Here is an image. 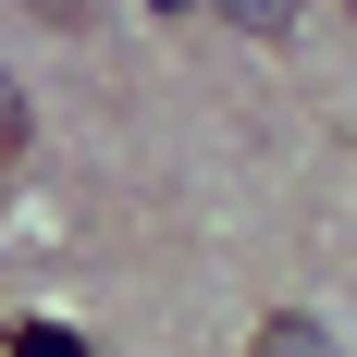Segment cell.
I'll return each instance as SVG.
<instances>
[{"label": "cell", "instance_id": "8992f818", "mask_svg": "<svg viewBox=\"0 0 357 357\" xmlns=\"http://www.w3.org/2000/svg\"><path fill=\"white\" fill-rule=\"evenodd\" d=\"M345 25H357V0H345Z\"/></svg>", "mask_w": 357, "mask_h": 357}, {"label": "cell", "instance_id": "6da1fadb", "mask_svg": "<svg viewBox=\"0 0 357 357\" xmlns=\"http://www.w3.org/2000/svg\"><path fill=\"white\" fill-rule=\"evenodd\" d=\"M247 357H345V345H333V321H321V308H271V321L247 333Z\"/></svg>", "mask_w": 357, "mask_h": 357}, {"label": "cell", "instance_id": "277c9868", "mask_svg": "<svg viewBox=\"0 0 357 357\" xmlns=\"http://www.w3.org/2000/svg\"><path fill=\"white\" fill-rule=\"evenodd\" d=\"M13 357H74V345H62V333H25V321H13Z\"/></svg>", "mask_w": 357, "mask_h": 357}, {"label": "cell", "instance_id": "5b68a950", "mask_svg": "<svg viewBox=\"0 0 357 357\" xmlns=\"http://www.w3.org/2000/svg\"><path fill=\"white\" fill-rule=\"evenodd\" d=\"M148 13H210V0H148Z\"/></svg>", "mask_w": 357, "mask_h": 357}, {"label": "cell", "instance_id": "7a4b0ae2", "mask_svg": "<svg viewBox=\"0 0 357 357\" xmlns=\"http://www.w3.org/2000/svg\"><path fill=\"white\" fill-rule=\"evenodd\" d=\"M210 13H222V25H234V37H284L296 13H308V0H210Z\"/></svg>", "mask_w": 357, "mask_h": 357}, {"label": "cell", "instance_id": "3957f363", "mask_svg": "<svg viewBox=\"0 0 357 357\" xmlns=\"http://www.w3.org/2000/svg\"><path fill=\"white\" fill-rule=\"evenodd\" d=\"M25 136H37V111H25V74L0 62V160H13V148H25Z\"/></svg>", "mask_w": 357, "mask_h": 357}]
</instances>
